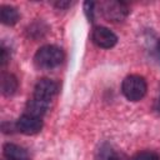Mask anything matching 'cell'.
<instances>
[{
    "mask_svg": "<svg viewBox=\"0 0 160 160\" xmlns=\"http://www.w3.org/2000/svg\"><path fill=\"white\" fill-rule=\"evenodd\" d=\"M64 52L55 45H44L34 55V64L38 69L49 70L61 64Z\"/></svg>",
    "mask_w": 160,
    "mask_h": 160,
    "instance_id": "1",
    "label": "cell"
},
{
    "mask_svg": "<svg viewBox=\"0 0 160 160\" xmlns=\"http://www.w3.org/2000/svg\"><path fill=\"white\" fill-rule=\"evenodd\" d=\"M121 90L124 96L130 101L141 100L148 90L146 81L140 75H129L122 80Z\"/></svg>",
    "mask_w": 160,
    "mask_h": 160,
    "instance_id": "2",
    "label": "cell"
},
{
    "mask_svg": "<svg viewBox=\"0 0 160 160\" xmlns=\"http://www.w3.org/2000/svg\"><path fill=\"white\" fill-rule=\"evenodd\" d=\"M102 16L109 21H121L129 14V8L121 1H104L100 4Z\"/></svg>",
    "mask_w": 160,
    "mask_h": 160,
    "instance_id": "3",
    "label": "cell"
},
{
    "mask_svg": "<svg viewBox=\"0 0 160 160\" xmlns=\"http://www.w3.org/2000/svg\"><path fill=\"white\" fill-rule=\"evenodd\" d=\"M58 92V84L50 79H41L36 82L34 88V98L45 102H50V100Z\"/></svg>",
    "mask_w": 160,
    "mask_h": 160,
    "instance_id": "4",
    "label": "cell"
},
{
    "mask_svg": "<svg viewBox=\"0 0 160 160\" xmlns=\"http://www.w3.org/2000/svg\"><path fill=\"white\" fill-rule=\"evenodd\" d=\"M92 41L102 49H110L116 45L118 42V36L108 28L105 26H96L92 30Z\"/></svg>",
    "mask_w": 160,
    "mask_h": 160,
    "instance_id": "5",
    "label": "cell"
},
{
    "mask_svg": "<svg viewBox=\"0 0 160 160\" xmlns=\"http://www.w3.org/2000/svg\"><path fill=\"white\" fill-rule=\"evenodd\" d=\"M16 129L25 135H35L42 129V121L41 118L31 116L28 114H24L20 116L16 121Z\"/></svg>",
    "mask_w": 160,
    "mask_h": 160,
    "instance_id": "6",
    "label": "cell"
},
{
    "mask_svg": "<svg viewBox=\"0 0 160 160\" xmlns=\"http://www.w3.org/2000/svg\"><path fill=\"white\" fill-rule=\"evenodd\" d=\"M2 150L6 160H30L28 151L16 144L8 142L4 145Z\"/></svg>",
    "mask_w": 160,
    "mask_h": 160,
    "instance_id": "7",
    "label": "cell"
},
{
    "mask_svg": "<svg viewBox=\"0 0 160 160\" xmlns=\"http://www.w3.org/2000/svg\"><path fill=\"white\" fill-rule=\"evenodd\" d=\"M48 109H49V102H45V101H41V100L32 98L26 104L25 114L31 115V116H36V118H41L48 111Z\"/></svg>",
    "mask_w": 160,
    "mask_h": 160,
    "instance_id": "8",
    "label": "cell"
},
{
    "mask_svg": "<svg viewBox=\"0 0 160 160\" xmlns=\"http://www.w3.org/2000/svg\"><path fill=\"white\" fill-rule=\"evenodd\" d=\"M18 79L15 75L4 72L1 75V92L4 96H11L18 90Z\"/></svg>",
    "mask_w": 160,
    "mask_h": 160,
    "instance_id": "9",
    "label": "cell"
},
{
    "mask_svg": "<svg viewBox=\"0 0 160 160\" xmlns=\"http://www.w3.org/2000/svg\"><path fill=\"white\" fill-rule=\"evenodd\" d=\"M0 19H1L2 24L11 26V25L18 22L19 12L15 8H12L10 5H2L1 9H0Z\"/></svg>",
    "mask_w": 160,
    "mask_h": 160,
    "instance_id": "10",
    "label": "cell"
},
{
    "mask_svg": "<svg viewBox=\"0 0 160 160\" xmlns=\"http://www.w3.org/2000/svg\"><path fill=\"white\" fill-rule=\"evenodd\" d=\"M95 160H118V155H116V152L114 151V149L110 145L102 144L96 150Z\"/></svg>",
    "mask_w": 160,
    "mask_h": 160,
    "instance_id": "11",
    "label": "cell"
},
{
    "mask_svg": "<svg viewBox=\"0 0 160 160\" xmlns=\"http://www.w3.org/2000/svg\"><path fill=\"white\" fill-rule=\"evenodd\" d=\"M132 160H160V156L152 151H141L138 152Z\"/></svg>",
    "mask_w": 160,
    "mask_h": 160,
    "instance_id": "12",
    "label": "cell"
},
{
    "mask_svg": "<svg viewBox=\"0 0 160 160\" xmlns=\"http://www.w3.org/2000/svg\"><path fill=\"white\" fill-rule=\"evenodd\" d=\"M94 6H95V2H92V1H85L84 2V10H85V14L90 21H94Z\"/></svg>",
    "mask_w": 160,
    "mask_h": 160,
    "instance_id": "13",
    "label": "cell"
},
{
    "mask_svg": "<svg viewBox=\"0 0 160 160\" xmlns=\"http://www.w3.org/2000/svg\"><path fill=\"white\" fill-rule=\"evenodd\" d=\"M9 60H10V55L8 54V50H6L5 48H1V54H0V62H1V66H5Z\"/></svg>",
    "mask_w": 160,
    "mask_h": 160,
    "instance_id": "14",
    "label": "cell"
},
{
    "mask_svg": "<svg viewBox=\"0 0 160 160\" xmlns=\"http://www.w3.org/2000/svg\"><path fill=\"white\" fill-rule=\"evenodd\" d=\"M55 5H56L59 9H65V8H68V6L70 5V2H69V1H60V2H56Z\"/></svg>",
    "mask_w": 160,
    "mask_h": 160,
    "instance_id": "15",
    "label": "cell"
},
{
    "mask_svg": "<svg viewBox=\"0 0 160 160\" xmlns=\"http://www.w3.org/2000/svg\"><path fill=\"white\" fill-rule=\"evenodd\" d=\"M155 109L160 112V95H159V99H158V101H156V105H155Z\"/></svg>",
    "mask_w": 160,
    "mask_h": 160,
    "instance_id": "16",
    "label": "cell"
},
{
    "mask_svg": "<svg viewBox=\"0 0 160 160\" xmlns=\"http://www.w3.org/2000/svg\"><path fill=\"white\" fill-rule=\"evenodd\" d=\"M158 52H159V59H160V40L158 42Z\"/></svg>",
    "mask_w": 160,
    "mask_h": 160,
    "instance_id": "17",
    "label": "cell"
}]
</instances>
